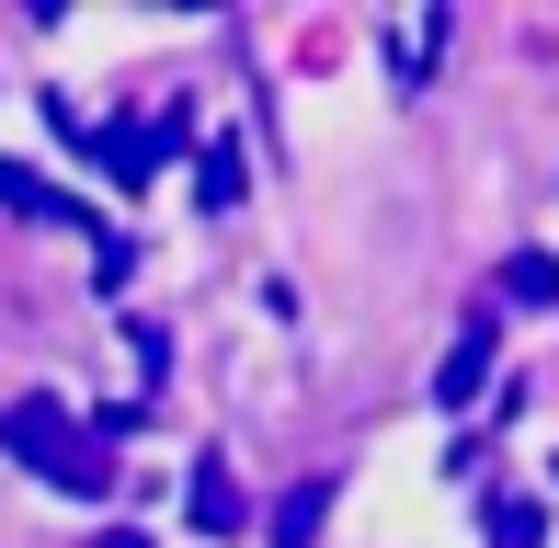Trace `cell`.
<instances>
[{"instance_id":"6da1fadb","label":"cell","mask_w":559,"mask_h":548,"mask_svg":"<svg viewBox=\"0 0 559 548\" xmlns=\"http://www.w3.org/2000/svg\"><path fill=\"white\" fill-rule=\"evenodd\" d=\"M0 457H23L35 480H58V491H81V503H104L115 491V445L92 434V422H69L58 401H0Z\"/></svg>"},{"instance_id":"7a4b0ae2","label":"cell","mask_w":559,"mask_h":548,"mask_svg":"<svg viewBox=\"0 0 559 548\" xmlns=\"http://www.w3.org/2000/svg\"><path fill=\"white\" fill-rule=\"evenodd\" d=\"M183 127H194L183 104H160L148 127H104V171H115V183H148V171H160L171 148H183Z\"/></svg>"},{"instance_id":"3957f363","label":"cell","mask_w":559,"mask_h":548,"mask_svg":"<svg viewBox=\"0 0 559 548\" xmlns=\"http://www.w3.org/2000/svg\"><path fill=\"white\" fill-rule=\"evenodd\" d=\"M479 378H491V309H479L468 332H456V355L435 366V401H445V412H468V401H479Z\"/></svg>"},{"instance_id":"277c9868","label":"cell","mask_w":559,"mask_h":548,"mask_svg":"<svg viewBox=\"0 0 559 548\" xmlns=\"http://www.w3.org/2000/svg\"><path fill=\"white\" fill-rule=\"evenodd\" d=\"M332 491H343V480H332V468H320V480H297V491H286V503H274V514H263V537H274V548H309L320 526H332Z\"/></svg>"},{"instance_id":"5b68a950","label":"cell","mask_w":559,"mask_h":548,"mask_svg":"<svg viewBox=\"0 0 559 548\" xmlns=\"http://www.w3.org/2000/svg\"><path fill=\"white\" fill-rule=\"evenodd\" d=\"M251 194V160H240V138H217V148H194V206L206 217H228Z\"/></svg>"},{"instance_id":"8992f818","label":"cell","mask_w":559,"mask_h":548,"mask_svg":"<svg viewBox=\"0 0 559 548\" xmlns=\"http://www.w3.org/2000/svg\"><path fill=\"white\" fill-rule=\"evenodd\" d=\"M183 514H194V526H206V537H228V526H240V514H251V491H240V480H228V468L206 457V468H194V491H183Z\"/></svg>"},{"instance_id":"52a82bcc","label":"cell","mask_w":559,"mask_h":548,"mask_svg":"<svg viewBox=\"0 0 559 548\" xmlns=\"http://www.w3.org/2000/svg\"><path fill=\"white\" fill-rule=\"evenodd\" d=\"M502 297L514 309H559V252H514L502 263Z\"/></svg>"},{"instance_id":"ba28073f","label":"cell","mask_w":559,"mask_h":548,"mask_svg":"<svg viewBox=\"0 0 559 548\" xmlns=\"http://www.w3.org/2000/svg\"><path fill=\"white\" fill-rule=\"evenodd\" d=\"M537 537H548L537 503H491V548H537Z\"/></svg>"},{"instance_id":"9c48e42d","label":"cell","mask_w":559,"mask_h":548,"mask_svg":"<svg viewBox=\"0 0 559 548\" xmlns=\"http://www.w3.org/2000/svg\"><path fill=\"white\" fill-rule=\"evenodd\" d=\"M92 548H148V537H138V526H115V537H92Z\"/></svg>"}]
</instances>
